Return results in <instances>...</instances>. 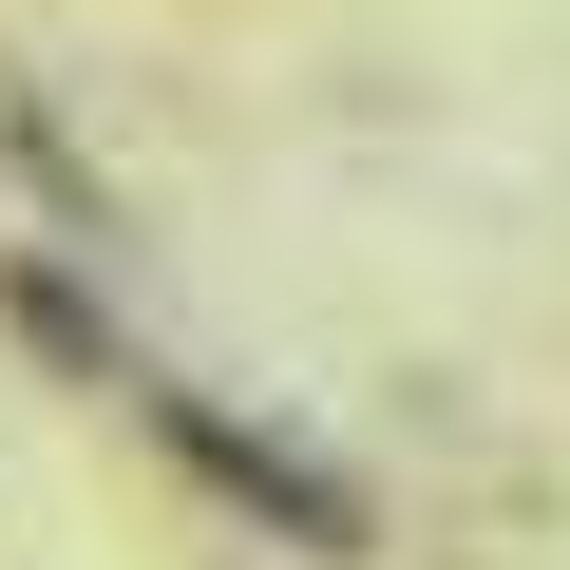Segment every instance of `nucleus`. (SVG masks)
<instances>
[{"label": "nucleus", "instance_id": "nucleus-1", "mask_svg": "<svg viewBox=\"0 0 570 570\" xmlns=\"http://www.w3.org/2000/svg\"><path fill=\"white\" fill-rule=\"evenodd\" d=\"M153 419H171V438H190V456H209L247 513H285L305 551H362V494H343L324 456H285V438H247V419H209V400H153Z\"/></svg>", "mask_w": 570, "mask_h": 570}]
</instances>
